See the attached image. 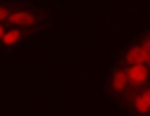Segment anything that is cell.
<instances>
[{
    "label": "cell",
    "mask_w": 150,
    "mask_h": 116,
    "mask_svg": "<svg viewBox=\"0 0 150 116\" xmlns=\"http://www.w3.org/2000/svg\"><path fill=\"white\" fill-rule=\"evenodd\" d=\"M50 22V12L41 5H33L29 0H10L7 14H5V24L10 26H19L26 29L31 36L41 33Z\"/></svg>",
    "instance_id": "obj_1"
},
{
    "label": "cell",
    "mask_w": 150,
    "mask_h": 116,
    "mask_svg": "<svg viewBox=\"0 0 150 116\" xmlns=\"http://www.w3.org/2000/svg\"><path fill=\"white\" fill-rule=\"evenodd\" d=\"M131 92L134 90H131L129 78H126V66L119 64L117 59H112L107 71H105V76H103V95H105V100L119 107Z\"/></svg>",
    "instance_id": "obj_2"
},
{
    "label": "cell",
    "mask_w": 150,
    "mask_h": 116,
    "mask_svg": "<svg viewBox=\"0 0 150 116\" xmlns=\"http://www.w3.org/2000/svg\"><path fill=\"white\" fill-rule=\"evenodd\" d=\"M112 59H117L124 66H129V64H150V43H148L145 31L131 36Z\"/></svg>",
    "instance_id": "obj_3"
},
{
    "label": "cell",
    "mask_w": 150,
    "mask_h": 116,
    "mask_svg": "<svg viewBox=\"0 0 150 116\" xmlns=\"http://www.w3.org/2000/svg\"><path fill=\"white\" fill-rule=\"evenodd\" d=\"M119 109L122 114H129V116H150V85L134 90L119 104Z\"/></svg>",
    "instance_id": "obj_4"
},
{
    "label": "cell",
    "mask_w": 150,
    "mask_h": 116,
    "mask_svg": "<svg viewBox=\"0 0 150 116\" xmlns=\"http://www.w3.org/2000/svg\"><path fill=\"white\" fill-rule=\"evenodd\" d=\"M29 41H31V33L26 29L5 24V33H3V38H0V50L3 52H17V50H22Z\"/></svg>",
    "instance_id": "obj_5"
},
{
    "label": "cell",
    "mask_w": 150,
    "mask_h": 116,
    "mask_svg": "<svg viewBox=\"0 0 150 116\" xmlns=\"http://www.w3.org/2000/svg\"><path fill=\"white\" fill-rule=\"evenodd\" d=\"M126 78H129L131 90H141V88L150 85V64H129Z\"/></svg>",
    "instance_id": "obj_6"
},
{
    "label": "cell",
    "mask_w": 150,
    "mask_h": 116,
    "mask_svg": "<svg viewBox=\"0 0 150 116\" xmlns=\"http://www.w3.org/2000/svg\"><path fill=\"white\" fill-rule=\"evenodd\" d=\"M7 5H10V0H0V22L5 24V14H7Z\"/></svg>",
    "instance_id": "obj_7"
},
{
    "label": "cell",
    "mask_w": 150,
    "mask_h": 116,
    "mask_svg": "<svg viewBox=\"0 0 150 116\" xmlns=\"http://www.w3.org/2000/svg\"><path fill=\"white\" fill-rule=\"evenodd\" d=\"M3 33H5V24L0 22V38H3Z\"/></svg>",
    "instance_id": "obj_8"
}]
</instances>
